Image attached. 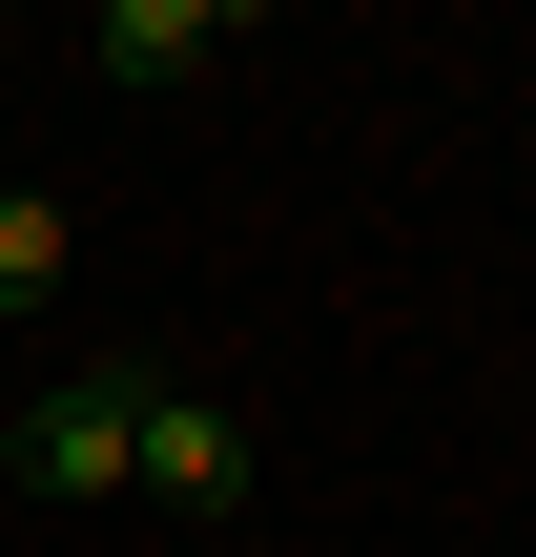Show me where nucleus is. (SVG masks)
Here are the masks:
<instances>
[{
	"instance_id": "f257e3e1",
	"label": "nucleus",
	"mask_w": 536,
	"mask_h": 557,
	"mask_svg": "<svg viewBox=\"0 0 536 557\" xmlns=\"http://www.w3.org/2000/svg\"><path fill=\"white\" fill-rule=\"evenodd\" d=\"M145 475V372H62L21 413V496H124Z\"/></svg>"
},
{
	"instance_id": "f03ea898",
	"label": "nucleus",
	"mask_w": 536,
	"mask_h": 557,
	"mask_svg": "<svg viewBox=\"0 0 536 557\" xmlns=\"http://www.w3.org/2000/svg\"><path fill=\"white\" fill-rule=\"evenodd\" d=\"M145 496H186V517H227V496H248V434H227L207 393H165V372H145Z\"/></svg>"
},
{
	"instance_id": "7ed1b4c3",
	"label": "nucleus",
	"mask_w": 536,
	"mask_h": 557,
	"mask_svg": "<svg viewBox=\"0 0 536 557\" xmlns=\"http://www.w3.org/2000/svg\"><path fill=\"white\" fill-rule=\"evenodd\" d=\"M227 62V0H103V83H186Z\"/></svg>"
},
{
	"instance_id": "20e7f679",
	"label": "nucleus",
	"mask_w": 536,
	"mask_h": 557,
	"mask_svg": "<svg viewBox=\"0 0 536 557\" xmlns=\"http://www.w3.org/2000/svg\"><path fill=\"white\" fill-rule=\"evenodd\" d=\"M41 289H62V207H41V186H0V310H41Z\"/></svg>"
}]
</instances>
